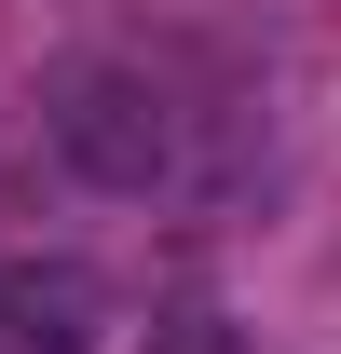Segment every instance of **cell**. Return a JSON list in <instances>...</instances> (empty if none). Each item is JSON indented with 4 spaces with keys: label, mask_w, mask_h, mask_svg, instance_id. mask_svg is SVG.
<instances>
[{
    "label": "cell",
    "mask_w": 341,
    "mask_h": 354,
    "mask_svg": "<svg viewBox=\"0 0 341 354\" xmlns=\"http://www.w3.org/2000/svg\"><path fill=\"white\" fill-rule=\"evenodd\" d=\"M42 136H55V164L82 191H164L177 177V95L150 68H55Z\"/></svg>",
    "instance_id": "obj_1"
},
{
    "label": "cell",
    "mask_w": 341,
    "mask_h": 354,
    "mask_svg": "<svg viewBox=\"0 0 341 354\" xmlns=\"http://www.w3.org/2000/svg\"><path fill=\"white\" fill-rule=\"evenodd\" d=\"M137 354H246V327H232L218 300H177V313H164V327H150Z\"/></svg>",
    "instance_id": "obj_2"
}]
</instances>
